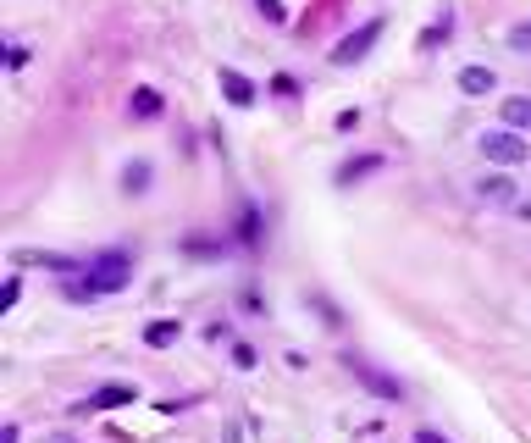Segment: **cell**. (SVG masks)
Listing matches in <instances>:
<instances>
[{"instance_id": "obj_11", "label": "cell", "mask_w": 531, "mask_h": 443, "mask_svg": "<svg viewBox=\"0 0 531 443\" xmlns=\"http://www.w3.org/2000/svg\"><path fill=\"white\" fill-rule=\"evenodd\" d=\"M509 45H515V50H531V23H520L515 34H509Z\"/></svg>"}, {"instance_id": "obj_3", "label": "cell", "mask_w": 531, "mask_h": 443, "mask_svg": "<svg viewBox=\"0 0 531 443\" xmlns=\"http://www.w3.org/2000/svg\"><path fill=\"white\" fill-rule=\"evenodd\" d=\"M377 34H382V23H366V28H360V34H349L338 50H332V61H338V67H349V61H360V56H366V50H371V39H377Z\"/></svg>"}, {"instance_id": "obj_2", "label": "cell", "mask_w": 531, "mask_h": 443, "mask_svg": "<svg viewBox=\"0 0 531 443\" xmlns=\"http://www.w3.org/2000/svg\"><path fill=\"white\" fill-rule=\"evenodd\" d=\"M482 156L487 161H526V139L520 133H482Z\"/></svg>"}, {"instance_id": "obj_12", "label": "cell", "mask_w": 531, "mask_h": 443, "mask_svg": "<svg viewBox=\"0 0 531 443\" xmlns=\"http://www.w3.org/2000/svg\"><path fill=\"white\" fill-rule=\"evenodd\" d=\"M415 443H443V438H437V432H421V438H415Z\"/></svg>"}, {"instance_id": "obj_1", "label": "cell", "mask_w": 531, "mask_h": 443, "mask_svg": "<svg viewBox=\"0 0 531 443\" xmlns=\"http://www.w3.org/2000/svg\"><path fill=\"white\" fill-rule=\"evenodd\" d=\"M128 283H133V261L122 250H111V255H100V261H89V277H83L72 294L89 300V294H117V288H128Z\"/></svg>"}, {"instance_id": "obj_4", "label": "cell", "mask_w": 531, "mask_h": 443, "mask_svg": "<svg viewBox=\"0 0 531 443\" xmlns=\"http://www.w3.org/2000/svg\"><path fill=\"white\" fill-rule=\"evenodd\" d=\"M222 89H227L233 106H249V100H255V84H249L244 72H222Z\"/></svg>"}, {"instance_id": "obj_8", "label": "cell", "mask_w": 531, "mask_h": 443, "mask_svg": "<svg viewBox=\"0 0 531 443\" xmlns=\"http://www.w3.org/2000/svg\"><path fill=\"white\" fill-rule=\"evenodd\" d=\"M371 167H382V156H360V161H349V167H343L338 178H343V183H354L360 172H371Z\"/></svg>"}, {"instance_id": "obj_10", "label": "cell", "mask_w": 531, "mask_h": 443, "mask_svg": "<svg viewBox=\"0 0 531 443\" xmlns=\"http://www.w3.org/2000/svg\"><path fill=\"white\" fill-rule=\"evenodd\" d=\"M133 111H139V117H155V111H161V100H155V95H150V89H144V95H139V100H133Z\"/></svg>"}, {"instance_id": "obj_9", "label": "cell", "mask_w": 531, "mask_h": 443, "mask_svg": "<svg viewBox=\"0 0 531 443\" xmlns=\"http://www.w3.org/2000/svg\"><path fill=\"white\" fill-rule=\"evenodd\" d=\"M144 338H150V344H172V338H177V322H155Z\"/></svg>"}, {"instance_id": "obj_13", "label": "cell", "mask_w": 531, "mask_h": 443, "mask_svg": "<svg viewBox=\"0 0 531 443\" xmlns=\"http://www.w3.org/2000/svg\"><path fill=\"white\" fill-rule=\"evenodd\" d=\"M50 443H67V438H50Z\"/></svg>"}, {"instance_id": "obj_7", "label": "cell", "mask_w": 531, "mask_h": 443, "mask_svg": "<svg viewBox=\"0 0 531 443\" xmlns=\"http://www.w3.org/2000/svg\"><path fill=\"white\" fill-rule=\"evenodd\" d=\"M133 399V388H100V394H89V405L95 410H117V405H128Z\"/></svg>"}, {"instance_id": "obj_5", "label": "cell", "mask_w": 531, "mask_h": 443, "mask_svg": "<svg viewBox=\"0 0 531 443\" xmlns=\"http://www.w3.org/2000/svg\"><path fill=\"white\" fill-rule=\"evenodd\" d=\"M504 122L509 128H531V95H509L504 100Z\"/></svg>"}, {"instance_id": "obj_6", "label": "cell", "mask_w": 531, "mask_h": 443, "mask_svg": "<svg viewBox=\"0 0 531 443\" xmlns=\"http://www.w3.org/2000/svg\"><path fill=\"white\" fill-rule=\"evenodd\" d=\"M493 84H498V78H493L487 67H465V72H460V89H465V95H487Z\"/></svg>"}]
</instances>
